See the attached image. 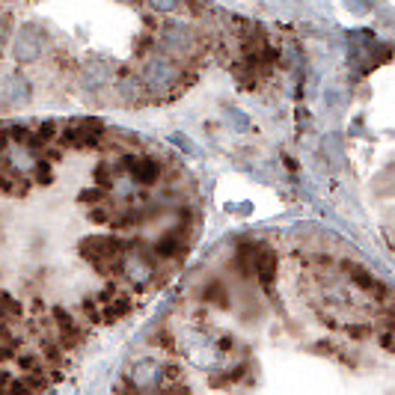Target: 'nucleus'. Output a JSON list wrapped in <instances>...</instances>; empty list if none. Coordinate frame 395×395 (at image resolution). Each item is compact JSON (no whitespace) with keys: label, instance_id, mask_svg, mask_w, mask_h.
Here are the masks:
<instances>
[{"label":"nucleus","instance_id":"obj_10","mask_svg":"<svg viewBox=\"0 0 395 395\" xmlns=\"http://www.w3.org/2000/svg\"><path fill=\"white\" fill-rule=\"evenodd\" d=\"M125 170L137 185H155L158 175H161L158 161L155 158H143V155H125Z\"/></svg>","mask_w":395,"mask_h":395},{"label":"nucleus","instance_id":"obj_6","mask_svg":"<svg viewBox=\"0 0 395 395\" xmlns=\"http://www.w3.org/2000/svg\"><path fill=\"white\" fill-rule=\"evenodd\" d=\"M128 377H131V384L140 386V389H158L161 377H163V366L158 363V359H152V357H140V359L131 363Z\"/></svg>","mask_w":395,"mask_h":395},{"label":"nucleus","instance_id":"obj_23","mask_svg":"<svg viewBox=\"0 0 395 395\" xmlns=\"http://www.w3.org/2000/svg\"><path fill=\"white\" fill-rule=\"evenodd\" d=\"M104 196H107L104 188H92V190H84V193H80V202H102Z\"/></svg>","mask_w":395,"mask_h":395},{"label":"nucleus","instance_id":"obj_24","mask_svg":"<svg viewBox=\"0 0 395 395\" xmlns=\"http://www.w3.org/2000/svg\"><path fill=\"white\" fill-rule=\"evenodd\" d=\"M348 6H351L357 15H366L369 6H372V0H348Z\"/></svg>","mask_w":395,"mask_h":395},{"label":"nucleus","instance_id":"obj_18","mask_svg":"<svg viewBox=\"0 0 395 395\" xmlns=\"http://www.w3.org/2000/svg\"><path fill=\"white\" fill-rule=\"evenodd\" d=\"M226 117H229V122H232V125H235V128L241 131V134H244V131H250V125H253V122L247 119V117H244V113H241L238 107H229V110H226Z\"/></svg>","mask_w":395,"mask_h":395},{"label":"nucleus","instance_id":"obj_1","mask_svg":"<svg viewBox=\"0 0 395 395\" xmlns=\"http://www.w3.org/2000/svg\"><path fill=\"white\" fill-rule=\"evenodd\" d=\"M143 90L152 95H170L178 84H182V69L170 57H152L143 69Z\"/></svg>","mask_w":395,"mask_h":395},{"label":"nucleus","instance_id":"obj_4","mask_svg":"<svg viewBox=\"0 0 395 395\" xmlns=\"http://www.w3.org/2000/svg\"><path fill=\"white\" fill-rule=\"evenodd\" d=\"M161 48L170 54H190V48L196 45V33L185 21H167L158 33Z\"/></svg>","mask_w":395,"mask_h":395},{"label":"nucleus","instance_id":"obj_8","mask_svg":"<svg viewBox=\"0 0 395 395\" xmlns=\"http://www.w3.org/2000/svg\"><path fill=\"white\" fill-rule=\"evenodd\" d=\"M110 77H113V63L95 57V60H87L84 69H80V87L90 92H98L110 84Z\"/></svg>","mask_w":395,"mask_h":395},{"label":"nucleus","instance_id":"obj_5","mask_svg":"<svg viewBox=\"0 0 395 395\" xmlns=\"http://www.w3.org/2000/svg\"><path fill=\"white\" fill-rule=\"evenodd\" d=\"M119 250H122V244L117 238H110V235H90V238L80 241V253H84V259H90L98 268H104V261H110Z\"/></svg>","mask_w":395,"mask_h":395},{"label":"nucleus","instance_id":"obj_13","mask_svg":"<svg viewBox=\"0 0 395 395\" xmlns=\"http://www.w3.org/2000/svg\"><path fill=\"white\" fill-rule=\"evenodd\" d=\"M6 158H9V163H12V167L18 170V173H30L33 167H36V161H39L36 155H33L30 146H24V143H12L9 152H6Z\"/></svg>","mask_w":395,"mask_h":395},{"label":"nucleus","instance_id":"obj_25","mask_svg":"<svg viewBox=\"0 0 395 395\" xmlns=\"http://www.w3.org/2000/svg\"><path fill=\"white\" fill-rule=\"evenodd\" d=\"M9 357H12L9 345H6V342H0V363H4V359H9Z\"/></svg>","mask_w":395,"mask_h":395},{"label":"nucleus","instance_id":"obj_16","mask_svg":"<svg viewBox=\"0 0 395 395\" xmlns=\"http://www.w3.org/2000/svg\"><path fill=\"white\" fill-rule=\"evenodd\" d=\"M354 283H357V286H363L366 291H374V294H384V291H386L374 276H369L366 271H359V268H354Z\"/></svg>","mask_w":395,"mask_h":395},{"label":"nucleus","instance_id":"obj_15","mask_svg":"<svg viewBox=\"0 0 395 395\" xmlns=\"http://www.w3.org/2000/svg\"><path fill=\"white\" fill-rule=\"evenodd\" d=\"M178 253H182V238H178L175 232H170V235H163V238L155 241V256L158 259H175Z\"/></svg>","mask_w":395,"mask_h":395},{"label":"nucleus","instance_id":"obj_7","mask_svg":"<svg viewBox=\"0 0 395 395\" xmlns=\"http://www.w3.org/2000/svg\"><path fill=\"white\" fill-rule=\"evenodd\" d=\"M102 131L104 128H102V122H98V119H80L72 128H65L63 143L75 146V149H90V146H95L98 140H102Z\"/></svg>","mask_w":395,"mask_h":395},{"label":"nucleus","instance_id":"obj_22","mask_svg":"<svg viewBox=\"0 0 395 395\" xmlns=\"http://www.w3.org/2000/svg\"><path fill=\"white\" fill-rule=\"evenodd\" d=\"M54 318L60 321V330H65V333H75V321H72V315H69V312L54 309Z\"/></svg>","mask_w":395,"mask_h":395},{"label":"nucleus","instance_id":"obj_14","mask_svg":"<svg viewBox=\"0 0 395 395\" xmlns=\"http://www.w3.org/2000/svg\"><path fill=\"white\" fill-rule=\"evenodd\" d=\"M143 92H146V90H143V80L134 77V75H125V77L119 80V84H117V95L122 98L125 104H134Z\"/></svg>","mask_w":395,"mask_h":395},{"label":"nucleus","instance_id":"obj_11","mask_svg":"<svg viewBox=\"0 0 395 395\" xmlns=\"http://www.w3.org/2000/svg\"><path fill=\"white\" fill-rule=\"evenodd\" d=\"M276 268H279V259H276V250H271V247H261V250L253 256V271H256L259 283L265 286V288H271V286H274Z\"/></svg>","mask_w":395,"mask_h":395},{"label":"nucleus","instance_id":"obj_20","mask_svg":"<svg viewBox=\"0 0 395 395\" xmlns=\"http://www.w3.org/2000/svg\"><path fill=\"white\" fill-rule=\"evenodd\" d=\"M54 131H57V125H54V122H45V125L36 131V137H33V143H39V146L51 143V140H54Z\"/></svg>","mask_w":395,"mask_h":395},{"label":"nucleus","instance_id":"obj_12","mask_svg":"<svg viewBox=\"0 0 395 395\" xmlns=\"http://www.w3.org/2000/svg\"><path fill=\"white\" fill-rule=\"evenodd\" d=\"M30 98H33L30 80L24 75H12L6 80V87H4V102L12 104V107H24V104H30Z\"/></svg>","mask_w":395,"mask_h":395},{"label":"nucleus","instance_id":"obj_9","mask_svg":"<svg viewBox=\"0 0 395 395\" xmlns=\"http://www.w3.org/2000/svg\"><path fill=\"white\" fill-rule=\"evenodd\" d=\"M122 274L131 279L134 286H149L152 276H155V268H152V259H146L143 253H125L122 259Z\"/></svg>","mask_w":395,"mask_h":395},{"label":"nucleus","instance_id":"obj_3","mask_svg":"<svg viewBox=\"0 0 395 395\" xmlns=\"http://www.w3.org/2000/svg\"><path fill=\"white\" fill-rule=\"evenodd\" d=\"M182 351L185 357L190 359L193 366H200V369H211V366H217L220 363V345H214L211 339H205V333H196V330H185L182 333Z\"/></svg>","mask_w":395,"mask_h":395},{"label":"nucleus","instance_id":"obj_21","mask_svg":"<svg viewBox=\"0 0 395 395\" xmlns=\"http://www.w3.org/2000/svg\"><path fill=\"white\" fill-rule=\"evenodd\" d=\"M128 309H131V301H128V298H119V301H117V306H113V309H107V321H117V318H122Z\"/></svg>","mask_w":395,"mask_h":395},{"label":"nucleus","instance_id":"obj_17","mask_svg":"<svg viewBox=\"0 0 395 395\" xmlns=\"http://www.w3.org/2000/svg\"><path fill=\"white\" fill-rule=\"evenodd\" d=\"M146 6H149L152 12H158V15H167V12H175L178 6H182V0H146Z\"/></svg>","mask_w":395,"mask_h":395},{"label":"nucleus","instance_id":"obj_2","mask_svg":"<svg viewBox=\"0 0 395 395\" xmlns=\"http://www.w3.org/2000/svg\"><path fill=\"white\" fill-rule=\"evenodd\" d=\"M45 51V33L39 24H21L18 33H15V39H12V60L15 63H21V65H30V63H36Z\"/></svg>","mask_w":395,"mask_h":395},{"label":"nucleus","instance_id":"obj_19","mask_svg":"<svg viewBox=\"0 0 395 395\" xmlns=\"http://www.w3.org/2000/svg\"><path fill=\"white\" fill-rule=\"evenodd\" d=\"M170 143L175 146V149L188 152V155H193V152H196V146L190 143V137H188V134H182V131H175V134H170Z\"/></svg>","mask_w":395,"mask_h":395}]
</instances>
